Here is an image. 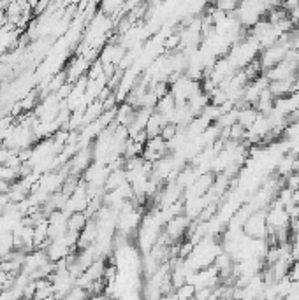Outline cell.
<instances>
[{"label": "cell", "instance_id": "obj_13", "mask_svg": "<svg viewBox=\"0 0 299 300\" xmlns=\"http://www.w3.org/2000/svg\"><path fill=\"white\" fill-rule=\"evenodd\" d=\"M0 300H20V299L12 293V290H5V292H2V295H0Z\"/></svg>", "mask_w": 299, "mask_h": 300}, {"label": "cell", "instance_id": "obj_15", "mask_svg": "<svg viewBox=\"0 0 299 300\" xmlns=\"http://www.w3.org/2000/svg\"><path fill=\"white\" fill-rule=\"evenodd\" d=\"M292 204H294V205H299V190L292 192Z\"/></svg>", "mask_w": 299, "mask_h": 300}, {"label": "cell", "instance_id": "obj_11", "mask_svg": "<svg viewBox=\"0 0 299 300\" xmlns=\"http://www.w3.org/2000/svg\"><path fill=\"white\" fill-rule=\"evenodd\" d=\"M195 300H215L213 297V290L211 288H199L194 295Z\"/></svg>", "mask_w": 299, "mask_h": 300}, {"label": "cell", "instance_id": "obj_7", "mask_svg": "<svg viewBox=\"0 0 299 300\" xmlns=\"http://www.w3.org/2000/svg\"><path fill=\"white\" fill-rule=\"evenodd\" d=\"M178 132H179L178 125L167 123V125H164L162 132H160V137L164 139V143H171V141H175V139H176Z\"/></svg>", "mask_w": 299, "mask_h": 300}, {"label": "cell", "instance_id": "obj_14", "mask_svg": "<svg viewBox=\"0 0 299 300\" xmlns=\"http://www.w3.org/2000/svg\"><path fill=\"white\" fill-rule=\"evenodd\" d=\"M88 300H111V297L106 295V293H102V295H93V297H90Z\"/></svg>", "mask_w": 299, "mask_h": 300}, {"label": "cell", "instance_id": "obj_3", "mask_svg": "<svg viewBox=\"0 0 299 300\" xmlns=\"http://www.w3.org/2000/svg\"><path fill=\"white\" fill-rule=\"evenodd\" d=\"M127 183V172L123 169L120 170H113V172H109L108 179H106V185H104V190L106 192H115L118 190L120 186H123Z\"/></svg>", "mask_w": 299, "mask_h": 300}, {"label": "cell", "instance_id": "obj_8", "mask_svg": "<svg viewBox=\"0 0 299 300\" xmlns=\"http://www.w3.org/2000/svg\"><path fill=\"white\" fill-rule=\"evenodd\" d=\"M104 76V65H102L99 60H95V62L90 65L88 72H86V77H88V81H97L99 77Z\"/></svg>", "mask_w": 299, "mask_h": 300}, {"label": "cell", "instance_id": "obj_2", "mask_svg": "<svg viewBox=\"0 0 299 300\" xmlns=\"http://www.w3.org/2000/svg\"><path fill=\"white\" fill-rule=\"evenodd\" d=\"M287 51H289L287 48L282 46V44H278V43H276L275 46L268 48V50L260 51L259 56H257V60H259V65H260V69H262V74H264L266 70L276 67L278 63L284 62Z\"/></svg>", "mask_w": 299, "mask_h": 300}, {"label": "cell", "instance_id": "obj_17", "mask_svg": "<svg viewBox=\"0 0 299 300\" xmlns=\"http://www.w3.org/2000/svg\"><path fill=\"white\" fill-rule=\"evenodd\" d=\"M255 300H266V299H264V297H260V299H255Z\"/></svg>", "mask_w": 299, "mask_h": 300}, {"label": "cell", "instance_id": "obj_12", "mask_svg": "<svg viewBox=\"0 0 299 300\" xmlns=\"http://www.w3.org/2000/svg\"><path fill=\"white\" fill-rule=\"evenodd\" d=\"M12 150H7V148H2L0 150V167H4L5 162H7V158L11 156Z\"/></svg>", "mask_w": 299, "mask_h": 300}, {"label": "cell", "instance_id": "obj_1", "mask_svg": "<svg viewBox=\"0 0 299 300\" xmlns=\"http://www.w3.org/2000/svg\"><path fill=\"white\" fill-rule=\"evenodd\" d=\"M243 234L250 239L257 241H266L268 237V225H266V209L262 211H253L248 219L243 225Z\"/></svg>", "mask_w": 299, "mask_h": 300}, {"label": "cell", "instance_id": "obj_10", "mask_svg": "<svg viewBox=\"0 0 299 300\" xmlns=\"http://www.w3.org/2000/svg\"><path fill=\"white\" fill-rule=\"evenodd\" d=\"M285 188H289L291 192L299 190V172H292L289 177H285Z\"/></svg>", "mask_w": 299, "mask_h": 300}, {"label": "cell", "instance_id": "obj_6", "mask_svg": "<svg viewBox=\"0 0 299 300\" xmlns=\"http://www.w3.org/2000/svg\"><path fill=\"white\" fill-rule=\"evenodd\" d=\"M195 292H197V288H195L194 285H190V283H183L181 286H178V288L175 290V297H176V300H190V299H194Z\"/></svg>", "mask_w": 299, "mask_h": 300}, {"label": "cell", "instance_id": "obj_9", "mask_svg": "<svg viewBox=\"0 0 299 300\" xmlns=\"http://www.w3.org/2000/svg\"><path fill=\"white\" fill-rule=\"evenodd\" d=\"M238 5L239 4H238L236 0H220V2L215 4V7L224 12V14H233V12H236Z\"/></svg>", "mask_w": 299, "mask_h": 300}, {"label": "cell", "instance_id": "obj_4", "mask_svg": "<svg viewBox=\"0 0 299 300\" xmlns=\"http://www.w3.org/2000/svg\"><path fill=\"white\" fill-rule=\"evenodd\" d=\"M88 223V218L85 212H74L67 218V232H74V234H81L83 228Z\"/></svg>", "mask_w": 299, "mask_h": 300}, {"label": "cell", "instance_id": "obj_16", "mask_svg": "<svg viewBox=\"0 0 299 300\" xmlns=\"http://www.w3.org/2000/svg\"><path fill=\"white\" fill-rule=\"evenodd\" d=\"M296 60H298V63H299V51L296 53Z\"/></svg>", "mask_w": 299, "mask_h": 300}, {"label": "cell", "instance_id": "obj_5", "mask_svg": "<svg viewBox=\"0 0 299 300\" xmlns=\"http://www.w3.org/2000/svg\"><path fill=\"white\" fill-rule=\"evenodd\" d=\"M257 116H259V112H257L253 107H250V105L248 107L239 109V111H238V125H241L243 128L248 130V128L255 123Z\"/></svg>", "mask_w": 299, "mask_h": 300}]
</instances>
